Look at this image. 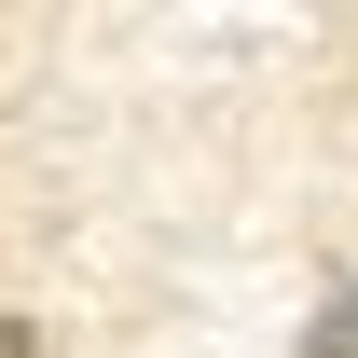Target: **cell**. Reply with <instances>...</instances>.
Returning a JSON list of instances; mask_svg holds the SVG:
<instances>
[{
	"instance_id": "obj_1",
	"label": "cell",
	"mask_w": 358,
	"mask_h": 358,
	"mask_svg": "<svg viewBox=\"0 0 358 358\" xmlns=\"http://www.w3.org/2000/svg\"><path fill=\"white\" fill-rule=\"evenodd\" d=\"M289 358H358V275H345V289L303 317V345H289Z\"/></svg>"
},
{
	"instance_id": "obj_2",
	"label": "cell",
	"mask_w": 358,
	"mask_h": 358,
	"mask_svg": "<svg viewBox=\"0 0 358 358\" xmlns=\"http://www.w3.org/2000/svg\"><path fill=\"white\" fill-rule=\"evenodd\" d=\"M0 358H28V317H0Z\"/></svg>"
}]
</instances>
